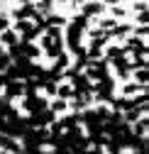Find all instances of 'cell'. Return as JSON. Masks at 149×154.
<instances>
[{
	"label": "cell",
	"mask_w": 149,
	"mask_h": 154,
	"mask_svg": "<svg viewBox=\"0 0 149 154\" xmlns=\"http://www.w3.org/2000/svg\"><path fill=\"white\" fill-rule=\"evenodd\" d=\"M110 12H113V17H125V15H127V10L120 8V3H115L113 8H110Z\"/></svg>",
	"instance_id": "obj_25"
},
{
	"label": "cell",
	"mask_w": 149,
	"mask_h": 154,
	"mask_svg": "<svg viewBox=\"0 0 149 154\" xmlns=\"http://www.w3.org/2000/svg\"><path fill=\"white\" fill-rule=\"evenodd\" d=\"M103 56H105L108 61L120 59V56H125V47H122V44H113V47H108V49L103 51Z\"/></svg>",
	"instance_id": "obj_15"
},
{
	"label": "cell",
	"mask_w": 149,
	"mask_h": 154,
	"mask_svg": "<svg viewBox=\"0 0 149 154\" xmlns=\"http://www.w3.org/2000/svg\"><path fill=\"white\" fill-rule=\"evenodd\" d=\"M132 32H135L137 37H144V34L149 32V27H147V25H139V27H132Z\"/></svg>",
	"instance_id": "obj_29"
},
{
	"label": "cell",
	"mask_w": 149,
	"mask_h": 154,
	"mask_svg": "<svg viewBox=\"0 0 149 154\" xmlns=\"http://www.w3.org/2000/svg\"><path fill=\"white\" fill-rule=\"evenodd\" d=\"M108 66H110V61L105 59V56H100V59H88L83 71H86V76L90 81H100V79L108 76Z\"/></svg>",
	"instance_id": "obj_4"
},
{
	"label": "cell",
	"mask_w": 149,
	"mask_h": 154,
	"mask_svg": "<svg viewBox=\"0 0 149 154\" xmlns=\"http://www.w3.org/2000/svg\"><path fill=\"white\" fill-rule=\"evenodd\" d=\"M10 27V20H8V15L5 12H0V32H5Z\"/></svg>",
	"instance_id": "obj_27"
},
{
	"label": "cell",
	"mask_w": 149,
	"mask_h": 154,
	"mask_svg": "<svg viewBox=\"0 0 149 154\" xmlns=\"http://www.w3.org/2000/svg\"><path fill=\"white\" fill-rule=\"evenodd\" d=\"M0 149L3 152H22V147L17 144V140L10 137V134H5V132H0Z\"/></svg>",
	"instance_id": "obj_11"
},
{
	"label": "cell",
	"mask_w": 149,
	"mask_h": 154,
	"mask_svg": "<svg viewBox=\"0 0 149 154\" xmlns=\"http://www.w3.org/2000/svg\"><path fill=\"white\" fill-rule=\"evenodd\" d=\"M125 54H132V56H144L147 54V44L142 37H129L127 34V39H125Z\"/></svg>",
	"instance_id": "obj_8"
},
{
	"label": "cell",
	"mask_w": 149,
	"mask_h": 154,
	"mask_svg": "<svg viewBox=\"0 0 149 154\" xmlns=\"http://www.w3.org/2000/svg\"><path fill=\"white\" fill-rule=\"evenodd\" d=\"M20 3H32V0H20Z\"/></svg>",
	"instance_id": "obj_35"
},
{
	"label": "cell",
	"mask_w": 149,
	"mask_h": 154,
	"mask_svg": "<svg viewBox=\"0 0 149 154\" xmlns=\"http://www.w3.org/2000/svg\"><path fill=\"white\" fill-rule=\"evenodd\" d=\"M0 42H3L5 47H10V44H15V42H20V34H17L15 29H5V32H0Z\"/></svg>",
	"instance_id": "obj_16"
},
{
	"label": "cell",
	"mask_w": 149,
	"mask_h": 154,
	"mask_svg": "<svg viewBox=\"0 0 149 154\" xmlns=\"http://www.w3.org/2000/svg\"><path fill=\"white\" fill-rule=\"evenodd\" d=\"M73 25H78V27L86 32V29H88V17H86L83 12H81V15H76V17H73Z\"/></svg>",
	"instance_id": "obj_23"
},
{
	"label": "cell",
	"mask_w": 149,
	"mask_h": 154,
	"mask_svg": "<svg viewBox=\"0 0 149 154\" xmlns=\"http://www.w3.org/2000/svg\"><path fill=\"white\" fill-rule=\"evenodd\" d=\"M103 12H105L103 3H88V0L83 3V15L86 17H96V15H103Z\"/></svg>",
	"instance_id": "obj_14"
},
{
	"label": "cell",
	"mask_w": 149,
	"mask_h": 154,
	"mask_svg": "<svg viewBox=\"0 0 149 154\" xmlns=\"http://www.w3.org/2000/svg\"><path fill=\"white\" fill-rule=\"evenodd\" d=\"M49 108H51L54 112H64V110L68 108V103H66V98H59V95H56V100H54Z\"/></svg>",
	"instance_id": "obj_22"
},
{
	"label": "cell",
	"mask_w": 149,
	"mask_h": 154,
	"mask_svg": "<svg viewBox=\"0 0 149 154\" xmlns=\"http://www.w3.org/2000/svg\"><path fill=\"white\" fill-rule=\"evenodd\" d=\"M115 25H117V22H115V17H108V20H100V25H98V27H100L103 32H108V29H113Z\"/></svg>",
	"instance_id": "obj_24"
},
{
	"label": "cell",
	"mask_w": 149,
	"mask_h": 154,
	"mask_svg": "<svg viewBox=\"0 0 149 154\" xmlns=\"http://www.w3.org/2000/svg\"><path fill=\"white\" fill-rule=\"evenodd\" d=\"M135 10H137V12H142V10H147V3H137V5H135Z\"/></svg>",
	"instance_id": "obj_31"
},
{
	"label": "cell",
	"mask_w": 149,
	"mask_h": 154,
	"mask_svg": "<svg viewBox=\"0 0 149 154\" xmlns=\"http://www.w3.org/2000/svg\"><path fill=\"white\" fill-rule=\"evenodd\" d=\"M54 3H66V0H54Z\"/></svg>",
	"instance_id": "obj_34"
},
{
	"label": "cell",
	"mask_w": 149,
	"mask_h": 154,
	"mask_svg": "<svg viewBox=\"0 0 149 154\" xmlns=\"http://www.w3.org/2000/svg\"><path fill=\"white\" fill-rule=\"evenodd\" d=\"M56 95H59V98H66V100L73 98V88H71V83H66V81L61 83V81H59V83H56Z\"/></svg>",
	"instance_id": "obj_17"
},
{
	"label": "cell",
	"mask_w": 149,
	"mask_h": 154,
	"mask_svg": "<svg viewBox=\"0 0 149 154\" xmlns=\"http://www.w3.org/2000/svg\"><path fill=\"white\" fill-rule=\"evenodd\" d=\"M110 64H113V66L117 69V79H120V81H127V79H129V73H132V66H129V59H127V56L113 59Z\"/></svg>",
	"instance_id": "obj_10"
},
{
	"label": "cell",
	"mask_w": 149,
	"mask_h": 154,
	"mask_svg": "<svg viewBox=\"0 0 149 154\" xmlns=\"http://www.w3.org/2000/svg\"><path fill=\"white\" fill-rule=\"evenodd\" d=\"M137 22H139V25H149V15H147V10H142V12H139Z\"/></svg>",
	"instance_id": "obj_30"
},
{
	"label": "cell",
	"mask_w": 149,
	"mask_h": 154,
	"mask_svg": "<svg viewBox=\"0 0 149 154\" xmlns=\"http://www.w3.org/2000/svg\"><path fill=\"white\" fill-rule=\"evenodd\" d=\"M132 71H135V81H137V83H142V86L149 83V73H147V69H132Z\"/></svg>",
	"instance_id": "obj_21"
},
{
	"label": "cell",
	"mask_w": 149,
	"mask_h": 154,
	"mask_svg": "<svg viewBox=\"0 0 149 154\" xmlns=\"http://www.w3.org/2000/svg\"><path fill=\"white\" fill-rule=\"evenodd\" d=\"M47 56H49V59H56V56L64 51V39H61V37H54V39H51V44L47 47V49H42Z\"/></svg>",
	"instance_id": "obj_12"
},
{
	"label": "cell",
	"mask_w": 149,
	"mask_h": 154,
	"mask_svg": "<svg viewBox=\"0 0 149 154\" xmlns=\"http://www.w3.org/2000/svg\"><path fill=\"white\" fill-rule=\"evenodd\" d=\"M3 127H5V118L0 115V132H3Z\"/></svg>",
	"instance_id": "obj_33"
},
{
	"label": "cell",
	"mask_w": 149,
	"mask_h": 154,
	"mask_svg": "<svg viewBox=\"0 0 149 154\" xmlns=\"http://www.w3.org/2000/svg\"><path fill=\"white\" fill-rule=\"evenodd\" d=\"M103 47H105L103 39H90V47L86 49L88 59H100V56H103Z\"/></svg>",
	"instance_id": "obj_13"
},
{
	"label": "cell",
	"mask_w": 149,
	"mask_h": 154,
	"mask_svg": "<svg viewBox=\"0 0 149 154\" xmlns=\"http://www.w3.org/2000/svg\"><path fill=\"white\" fill-rule=\"evenodd\" d=\"M0 3H5V0H0Z\"/></svg>",
	"instance_id": "obj_36"
},
{
	"label": "cell",
	"mask_w": 149,
	"mask_h": 154,
	"mask_svg": "<svg viewBox=\"0 0 149 154\" xmlns=\"http://www.w3.org/2000/svg\"><path fill=\"white\" fill-rule=\"evenodd\" d=\"M39 54H42V49H39V47H34L32 42H25V56H29V59H37Z\"/></svg>",
	"instance_id": "obj_20"
},
{
	"label": "cell",
	"mask_w": 149,
	"mask_h": 154,
	"mask_svg": "<svg viewBox=\"0 0 149 154\" xmlns=\"http://www.w3.org/2000/svg\"><path fill=\"white\" fill-rule=\"evenodd\" d=\"M81 122H83L86 130H88V140H93V137H98V134H103V120L98 118V112H96V110H88V108H86V112L81 115Z\"/></svg>",
	"instance_id": "obj_5"
},
{
	"label": "cell",
	"mask_w": 149,
	"mask_h": 154,
	"mask_svg": "<svg viewBox=\"0 0 149 154\" xmlns=\"http://www.w3.org/2000/svg\"><path fill=\"white\" fill-rule=\"evenodd\" d=\"M3 93H5V98L12 100V98H20L22 93V81H12V79H5V86H3Z\"/></svg>",
	"instance_id": "obj_9"
},
{
	"label": "cell",
	"mask_w": 149,
	"mask_h": 154,
	"mask_svg": "<svg viewBox=\"0 0 149 154\" xmlns=\"http://www.w3.org/2000/svg\"><path fill=\"white\" fill-rule=\"evenodd\" d=\"M8 64H10L8 51H0V71H5V69H8Z\"/></svg>",
	"instance_id": "obj_26"
},
{
	"label": "cell",
	"mask_w": 149,
	"mask_h": 154,
	"mask_svg": "<svg viewBox=\"0 0 149 154\" xmlns=\"http://www.w3.org/2000/svg\"><path fill=\"white\" fill-rule=\"evenodd\" d=\"M127 83V81H125ZM139 91H147V86H142V83H127V86H122V93L125 95H135V93H139Z\"/></svg>",
	"instance_id": "obj_19"
},
{
	"label": "cell",
	"mask_w": 149,
	"mask_h": 154,
	"mask_svg": "<svg viewBox=\"0 0 149 154\" xmlns=\"http://www.w3.org/2000/svg\"><path fill=\"white\" fill-rule=\"evenodd\" d=\"M113 91H115V81L110 76L93 83V95H96L98 103H113Z\"/></svg>",
	"instance_id": "obj_2"
},
{
	"label": "cell",
	"mask_w": 149,
	"mask_h": 154,
	"mask_svg": "<svg viewBox=\"0 0 149 154\" xmlns=\"http://www.w3.org/2000/svg\"><path fill=\"white\" fill-rule=\"evenodd\" d=\"M20 140H22L25 152H39L42 144H47V140H49V130L47 127H29Z\"/></svg>",
	"instance_id": "obj_1"
},
{
	"label": "cell",
	"mask_w": 149,
	"mask_h": 154,
	"mask_svg": "<svg viewBox=\"0 0 149 154\" xmlns=\"http://www.w3.org/2000/svg\"><path fill=\"white\" fill-rule=\"evenodd\" d=\"M44 25H56V27H64V25H66V17L54 15V12H47V15H44Z\"/></svg>",
	"instance_id": "obj_18"
},
{
	"label": "cell",
	"mask_w": 149,
	"mask_h": 154,
	"mask_svg": "<svg viewBox=\"0 0 149 154\" xmlns=\"http://www.w3.org/2000/svg\"><path fill=\"white\" fill-rule=\"evenodd\" d=\"M44 108H49V100L47 98H39V95H25V103H22V110L27 115H37V112H42Z\"/></svg>",
	"instance_id": "obj_7"
},
{
	"label": "cell",
	"mask_w": 149,
	"mask_h": 154,
	"mask_svg": "<svg viewBox=\"0 0 149 154\" xmlns=\"http://www.w3.org/2000/svg\"><path fill=\"white\" fill-rule=\"evenodd\" d=\"M68 83H71V88H73V93H83V95H93V81L88 79V76L81 71V73H76V76H71L68 79Z\"/></svg>",
	"instance_id": "obj_6"
},
{
	"label": "cell",
	"mask_w": 149,
	"mask_h": 154,
	"mask_svg": "<svg viewBox=\"0 0 149 154\" xmlns=\"http://www.w3.org/2000/svg\"><path fill=\"white\" fill-rule=\"evenodd\" d=\"M81 37H83V29L78 27V25H68V29H66V47H68V51L73 54V56H76V54H83L86 51V47L81 44Z\"/></svg>",
	"instance_id": "obj_3"
},
{
	"label": "cell",
	"mask_w": 149,
	"mask_h": 154,
	"mask_svg": "<svg viewBox=\"0 0 149 154\" xmlns=\"http://www.w3.org/2000/svg\"><path fill=\"white\" fill-rule=\"evenodd\" d=\"M66 3H71V5H81L83 0H66Z\"/></svg>",
	"instance_id": "obj_32"
},
{
	"label": "cell",
	"mask_w": 149,
	"mask_h": 154,
	"mask_svg": "<svg viewBox=\"0 0 149 154\" xmlns=\"http://www.w3.org/2000/svg\"><path fill=\"white\" fill-rule=\"evenodd\" d=\"M96 112H98V118H100V120H105L108 115H110V110H108L105 105H98V108H96Z\"/></svg>",
	"instance_id": "obj_28"
}]
</instances>
